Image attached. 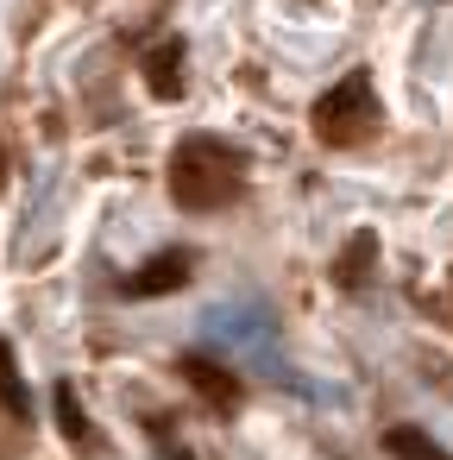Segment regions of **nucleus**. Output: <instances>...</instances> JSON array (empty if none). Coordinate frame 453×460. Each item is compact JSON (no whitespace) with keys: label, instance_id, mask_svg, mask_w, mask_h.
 <instances>
[{"label":"nucleus","instance_id":"nucleus-1","mask_svg":"<svg viewBox=\"0 0 453 460\" xmlns=\"http://www.w3.org/2000/svg\"><path fill=\"white\" fill-rule=\"evenodd\" d=\"M240 190H246V158H240L227 139L196 133V139H183V146L170 152V196H177V208L214 215V208L240 202Z\"/></svg>","mask_w":453,"mask_h":460},{"label":"nucleus","instance_id":"nucleus-2","mask_svg":"<svg viewBox=\"0 0 453 460\" xmlns=\"http://www.w3.org/2000/svg\"><path fill=\"white\" fill-rule=\"evenodd\" d=\"M315 133H321L327 146H359V139H371V133H378V95H371V83H365V76L334 83V89L315 102Z\"/></svg>","mask_w":453,"mask_h":460},{"label":"nucleus","instance_id":"nucleus-3","mask_svg":"<svg viewBox=\"0 0 453 460\" xmlns=\"http://www.w3.org/2000/svg\"><path fill=\"white\" fill-rule=\"evenodd\" d=\"M189 278H196V252H189V246H164V252H152L120 290H126V296H170V290H183Z\"/></svg>","mask_w":453,"mask_h":460},{"label":"nucleus","instance_id":"nucleus-4","mask_svg":"<svg viewBox=\"0 0 453 460\" xmlns=\"http://www.w3.org/2000/svg\"><path fill=\"white\" fill-rule=\"evenodd\" d=\"M183 378H189V391H202L214 410H240V378L227 372V366H214V359H202V353H189L183 366H177Z\"/></svg>","mask_w":453,"mask_h":460},{"label":"nucleus","instance_id":"nucleus-5","mask_svg":"<svg viewBox=\"0 0 453 460\" xmlns=\"http://www.w3.org/2000/svg\"><path fill=\"white\" fill-rule=\"evenodd\" d=\"M145 83L158 102H177L183 95V39H164L152 58H145Z\"/></svg>","mask_w":453,"mask_h":460},{"label":"nucleus","instance_id":"nucleus-6","mask_svg":"<svg viewBox=\"0 0 453 460\" xmlns=\"http://www.w3.org/2000/svg\"><path fill=\"white\" fill-rule=\"evenodd\" d=\"M384 454H390V460H453V454H447L434 435L403 429V422H396V429H384Z\"/></svg>","mask_w":453,"mask_h":460},{"label":"nucleus","instance_id":"nucleus-7","mask_svg":"<svg viewBox=\"0 0 453 460\" xmlns=\"http://www.w3.org/2000/svg\"><path fill=\"white\" fill-rule=\"evenodd\" d=\"M51 410H57V429H64L76 447H89V416H83V403H76V385H57V391H51Z\"/></svg>","mask_w":453,"mask_h":460},{"label":"nucleus","instance_id":"nucleus-8","mask_svg":"<svg viewBox=\"0 0 453 460\" xmlns=\"http://www.w3.org/2000/svg\"><path fill=\"white\" fill-rule=\"evenodd\" d=\"M0 403H7L20 422L32 416V397H26V385H20V366H13V347L0 341Z\"/></svg>","mask_w":453,"mask_h":460},{"label":"nucleus","instance_id":"nucleus-9","mask_svg":"<svg viewBox=\"0 0 453 460\" xmlns=\"http://www.w3.org/2000/svg\"><path fill=\"white\" fill-rule=\"evenodd\" d=\"M371 252H378V240H371V234H359V240L346 246V259H340V284H359V278H365V265H371Z\"/></svg>","mask_w":453,"mask_h":460},{"label":"nucleus","instance_id":"nucleus-10","mask_svg":"<svg viewBox=\"0 0 453 460\" xmlns=\"http://www.w3.org/2000/svg\"><path fill=\"white\" fill-rule=\"evenodd\" d=\"M0 183H7V158H0Z\"/></svg>","mask_w":453,"mask_h":460}]
</instances>
